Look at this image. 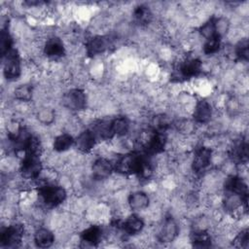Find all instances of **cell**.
I'll return each mask as SVG.
<instances>
[{
	"instance_id": "obj_1",
	"label": "cell",
	"mask_w": 249,
	"mask_h": 249,
	"mask_svg": "<svg viewBox=\"0 0 249 249\" xmlns=\"http://www.w3.org/2000/svg\"><path fill=\"white\" fill-rule=\"evenodd\" d=\"M38 196L43 204L49 208L60 205L67 196L63 187L54 184H45L38 189Z\"/></svg>"
},
{
	"instance_id": "obj_2",
	"label": "cell",
	"mask_w": 249,
	"mask_h": 249,
	"mask_svg": "<svg viewBox=\"0 0 249 249\" xmlns=\"http://www.w3.org/2000/svg\"><path fill=\"white\" fill-rule=\"evenodd\" d=\"M43 169L40 156L37 153L25 152L19 165V172L25 179L35 180L40 176Z\"/></svg>"
},
{
	"instance_id": "obj_3",
	"label": "cell",
	"mask_w": 249,
	"mask_h": 249,
	"mask_svg": "<svg viewBox=\"0 0 249 249\" xmlns=\"http://www.w3.org/2000/svg\"><path fill=\"white\" fill-rule=\"evenodd\" d=\"M24 227L21 224H12L0 231V244L5 247L18 246L23 237Z\"/></svg>"
},
{
	"instance_id": "obj_4",
	"label": "cell",
	"mask_w": 249,
	"mask_h": 249,
	"mask_svg": "<svg viewBox=\"0 0 249 249\" xmlns=\"http://www.w3.org/2000/svg\"><path fill=\"white\" fill-rule=\"evenodd\" d=\"M3 72L7 80H15L20 75V57L16 49H12L4 56Z\"/></svg>"
},
{
	"instance_id": "obj_5",
	"label": "cell",
	"mask_w": 249,
	"mask_h": 249,
	"mask_svg": "<svg viewBox=\"0 0 249 249\" xmlns=\"http://www.w3.org/2000/svg\"><path fill=\"white\" fill-rule=\"evenodd\" d=\"M63 105L73 111H82L87 106V95L81 89H72L63 95Z\"/></svg>"
},
{
	"instance_id": "obj_6",
	"label": "cell",
	"mask_w": 249,
	"mask_h": 249,
	"mask_svg": "<svg viewBox=\"0 0 249 249\" xmlns=\"http://www.w3.org/2000/svg\"><path fill=\"white\" fill-rule=\"evenodd\" d=\"M201 61L198 58L188 57L178 67V74L182 79H191L197 76L201 70Z\"/></svg>"
},
{
	"instance_id": "obj_7",
	"label": "cell",
	"mask_w": 249,
	"mask_h": 249,
	"mask_svg": "<svg viewBox=\"0 0 249 249\" xmlns=\"http://www.w3.org/2000/svg\"><path fill=\"white\" fill-rule=\"evenodd\" d=\"M212 150L210 148L201 146L195 151L194 159L192 161V169L195 172L203 171L211 162Z\"/></svg>"
},
{
	"instance_id": "obj_8",
	"label": "cell",
	"mask_w": 249,
	"mask_h": 249,
	"mask_svg": "<svg viewBox=\"0 0 249 249\" xmlns=\"http://www.w3.org/2000/svg\"><path fill=\"white\" fill-rule=\"evenodd\" d=\"M178 226L172 217H166L160 228L158 239L160 242H171L178 235Z\"/></svg>"
},
{
	"instance_id": "obj_9",
	"label": "cell",
	"mask_w": 249,
	"mask_h": 249,
	"mask_svg": "<svg viewBox=\"0 0 249 249\" xmlns=\"http://www.w3.org/2000/svg\"><path fill=\"white\" fill-rule=\"evenodd\" d=\"M111 45V41L107 36L97 35L86 43V51L89 55H97L106 52Z\"/></svg>"
},
{
	"instance_id": "obj_10",
	"label": "cell",
	"mask_w": 249,
	"mask_h": 249,
	"mask_svg": "<svg viewBox=\"0 0 249 249\" xmlns=\"http://www.w3.org/2000/svg\"><path fill=\"white\" fill-rule=\"evenodd\" d=\"M225 190L226 193L229 194H234L237 196H240L242 197H248V188L245 181L235 175H231L228 177L225 181Z\"/></svg>"
},
{
	"instance_id": "obj_11",
	"label": "cell",
	"mask_w": 249,
	"mask_h": 249,
	"mask_svg": "<svg viewBox=\"0 0 249 249\" xmlns=\"http://www.w3.org/2000/svg\"><path fill=\"white\" fill-rule=\"evenodd\" d=\"M43 52L48 57L56 59L64 55L65 48L60 38L53 36L47 39V41L45 42Z\"/></svg>"
},
{
	"instance_id": "obj_12",
	"label": "cell",
	"mask_w": 249,
	"mask_h": 249,
	"mask_svg": "<svg viewBox=\"0 0 249 249\" xmlns=\"http://www.w3.org/2000/svg\"><path fill=\"white\" fill-rule=\"evenodd\" d=\"M114 170V164L105 158L96 159L91 167L92 176L96 180L107 179Z\"/></svg>"
},
{
	"instance_id": "obj_13",
	"label": "cell",
	"mask_w": 249,
	"mask_h": 249,
	"mask_svg": "<svg viewBox=\"0 0 249 249\" xmlns=\"http://www.w3.org/2000/svg\"><path fill=\"white\" fill-rule=\"evenodd\" d=\"M118 228H120L124 232L128 235H134L143 230L144 221L140 216L136 214H131L124 221L119 224Z\"/></svg>"
},
{
	"instance_id": "obj_14",
	"label": "cell",
	"mask_w": 249,
	"mask_h": 249,
	"mask_svg": "<svg viewBox=\"0 0 249 249\" xmlns=\"http://www.w3.org/2000/svg\"><path fill=\"white\" fill-rule=\"evenodd\" d=\"M96 139L97 137L94 132L90 129H87L77 136V138L75 139V145L77 149L82 153H89L94 148L96 144Z\"/></svg>"
},
{
	"instance_id": "obj_15",
	"label": "cell",
	"mask_w": 249,
	"mask_h": 249,
	"mask_svg": "<svg viewBox=\"0 0 249 249\" xmlns=\"http://www.w3.org/2000/svg\"><path fill=\"white\" fill-rule=\"evenodd\" d=\"M212 116V107L206 100H199L196 103L193 111V119L197 124H206Z\"/></svg>"
},
{
	"instance_id": "obj_16",
	"label": "cell",
	"mask_w": 249,
	"mask_h": 249,
	"mask_svg": "<svg viewBox=\"0 0 249 249\" xmlns=\"http://www.w3.org/2000/svg\"><path fill=\"white\" fill-rule=\"evenodd\" d=\"M127 203L131 210L140 211L144 210L149 206L150 198L148 195L141 191H136L131 193L127 197Z\"/></svg>"
},
{
	"instance_id": "obj_17",
	"label": "cell",
	"mask_w": 249,
	"mask_h": 249,
	"mask_svg": "<svg viewBox=\"0 0 249 249\" xmlns=\"http://www.w3.org/2000/svg\"><path fill=\"white\" fill-rule=\"evenodd\" d=\"M101 237H102V229L97 225L89 226V228L84 230L80 234L81 241L90 246L97 245Z\"/></svg>"
},
{
	"instance_id": "obj_18",
	"label": "cell",
	"mask_w": 249,
	"mask_h": 249,
	"mask_svg": "<svg viewBox=\"0 0 249 249\" xmlns=\"http://www.w3.org/2000/svg\"><path fill=\"white\" fill-rule=\"evenodd\" d=\"M33 240L36 246L40 248H47L53 244L54 234L51 230L47 228H39L34 232Z\"/></svg>"
},
{
	"instance_id": "obj_19",
	"label": "cell",
	"mask_w": 249,
	"mask_h": 249,
	"mask_svg": "<svg viewBox=\"0 0 249 249\" xmlns=\"http://www.w3.org/2000/svg\"><path fill=\"white\" fill-rule=\"evenodd\" d=\"M231 158L233 161L243 163L248 159V145L246 141H240L236 143L231 150Z\"/></svg>"
},
{
	"instance_id": "obj_20",
	"label": "cell",
	"mask_w": 249,
	"mask_h": 249,
	"mask_svg": "<svg viewBox=\"0 0 249 249\" xmlns=\"http://www.w3.org/2000/svg\"><path fill=\"white\" fill-rule=\"evenodd\" d=\"M191 242L195 247H209L211 245V235L205 230H196L191 233Z\"/></svg>"
},
{
	"instance_id": "obj_21",
	"label": "cell",
	"mask_w": 249,
	"mask_h": 249,
	"mask_svg": "<svg viewBox=\"0 0 249 249\" xmlns=\"http://www.w3.org/2000/svg\"><path fill=\"white\" fill-rule=\"evenodd\" d=\"M75 144V139L69 133H61L57 135L54 140L53 147L56 152H65Z\"/></svg>"
},
{
	"instance_id": "obj_22",
	"label": "cell",
	"mask_w": 249,
	"mask_h": 249,
	"mask_svg": "<svg viewBox=\"0 0 249 249\" xmlns=\"http://www.w3.org/2000/svg\"><path fill=\"white\" fill-rule=\"evenodd\" d=\"M110 123L114 136H124L129 130V123L124 117H116Z\"/></svg>"
},
{
	"instance_id": "obj_23",
	"label": "cell",
	"mask_w": 249,
	"mask_h": 249,
	"mask_svg": "<svg viewBox=\"0 0 249 249\" xmlns=\"http://www.w3.org/2000/svg\"><path fill=\"white\" fill-rule=\"evenodd\" d=\"M133 18L138 24L144 25V24L150 23V21L152 20L153 15L149 7L145 5H140L134 9Z\"/></svg>"
},
{
	"instance_id": "obj_24",
	"label": "cell",
	"mask_w": 249,
	"mask_h": 249,
	"mask_svg": "<svg viewBox=\"0 0 249 249\" xmlns=\"http://www.w3.org/2000/svg\"><path fill=\"white\" fill-rule=\"evenodd\" d=\"M221 43L222 35H220L219 33H215L214 35L205 40V43L203 45V53L205 54H213L217 53L221 47Z\"/></svg>"
},
{
	"instance_id": "obj_25",
	"label": "cell",
	"mask_w": 249,
	"mask_h": 249,
	"mask_svg": "<svg viewBox=\"0 0 249 249\" xmlns=\"http://www.w3.org/2000/svg\"><path fill=\"white\" fill-rule=\"evenodd\" d=\"M32 92H33V89L31 85L22 84L15 89L14 94L18 100L27 102L32 98Z\"/></svg>"
},
{
	"instance_id": "obj_26",
	"label": "cell",
	"mask_w": 249,
	"mask_h": 249,
	"mask_svg": "<svg viewBox=\"0 0 249 249\" xmlns=\"http://www.w3.org/2000/svg\"><path fill=\"white\" fill-rule=\"evenodd\" d=\"M0 47H1V53L2 56H4L8 52H10L13 48V39L12 36L9 33V30L7 28H2L1 30V36H0Z\"/></svg>"
},
{
	"instance_id": "obj_27",
	"label": "cell",
	"mask_w": 249,
	"mask_h": 249,
	"mask_svg": "<svg viewBox=\"0 0 249 249\" xmlns=\"http://www.w3.org/2000/svg\"><path fill=\"white\" fill-rule=\"evenodd\" d=\"M234 53H235L236 57L239 60H243V61L248 60V41H247V39L244 38L236 44Z\"/></svg>"
},
{
	"instance_id": "obj_28",
	"label": "cell",
	"mask_w": 249,
	"mask_h": 249,
	"mask_svg": "<svg viewBox=\"0 0 249 249\" xmlns=\"http://www.w3.org/2000/svg\"><path fill=\"white\" fill-rule=\"evenodd\" d=\"M233 243L236 247H241V248H247L248 243H249V233L248 230L244 229L239 231L236 236L233 239Z\"/></svg>"
},
{
	"instance_id": "obj_29",
	"label": "cell",
	"mask_w": 249,
	"mask_h": 249,
	"mask_svg": "<svg viewBox=\"0 0 249 249\" xmlns=\"http://www.w3.org/2000/svg\"><path fill=\"white\" fill-rule=\"evenodd\" d=\"M38 119L43 124H51L54 119V112L49 108H43L38 112Z\"/></svg>"
}]
</instances>
